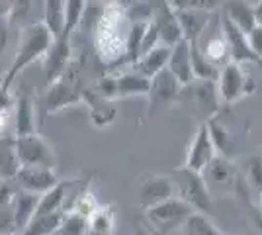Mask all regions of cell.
Wrapping results in <instances>:
<instances>
[{
    "instance_id": "obj_1",
    "label": "cell",
    "mask_w": 262,
    "mask_h": 235,
    "mask_svg": "<svg viewBox=\"0 0 262 235\" xmlns=\"http://www.w3.org/2000/svg\"><path fill=\"white\" fill-rule=\"evenodd\" d=\"M129 28L131 24L125 18L123 4L108 2L100 14V18L96 20V28H94V47H96V53L102 63L112 65V67H120L121 59L125 55Z\"/></svg>"
},
{
    "instance_id": "obj_2",
    "label": "cell",
    "mask_w": 262,
    "mask_h": 235,
    "mask_svg": "<svg viewBox=\"0 0 262 235\" xmlns=\"http://www.w3.org/2000/svg\"><path fill=\"white\" fill-rule=\"evenodd\" d=\"M53 41L55 37L49 34V30L41 22L26 26L22 35H20V44H18V49H16V55L12 59L8 71L4 73L2 80H0V87L12 90L14 80L22 75L24 69H28L39 59H45Z\"/></svg>"
},
{
    "instance_id": "obj_3",
    "label": "cell",
    "mask_w": 262,
    "mask_h": 235,
    "mask_svg": "<svg viewBox=\"0 0 262 235\" xmlns=\"http://www.w3.org/2000/svg\"><path fill=\"white\" fill-rule=\"evenodd\" d=\"M178 104L184 106V110L200 123H209L215 120V114L219 112V90L217 82L213 80H192L190 84L182 87Z\"/></svg>"
},
{
    "instance_id": "obj_4",
    "label": "cell",
    "mask_w": 262,
    "mask_h": 235,
    "mask_svg": "<svg viewBox=\"0 0 262 235\" xmlns=\"http://www.w3.org/2000/svg\"><path fill=\"white\" fill-rule=\"evenodd\" d=\"M168 177L174 184V192L178 200L188 204L196 213H204V216L211 213V210H213V196H211L202 173L190 170V168H186L182 165V167L174 168Z\"/></svg>"
},
{
    "instance_id": "obj_5",
    "label": "cell",
    "mask_w": 262,
    "mask_h": 235,
    "mask_svg": "<svg viewBox=\"0 0 262 235\" xmlns=\"http://www.w3.org/2000/svg\"><path fill=\"white\" fill-rule=\"evenodd\" d=\"M192 213L196 212L174 196L151 210H145L143 218H145L147 229L153 235H170L174 229H182Z\"/></svg>"
},
{
    "instance_id": "obj_6",
    "label": "cell",
    "mask_w": 262,
    "mask_h": 235,
    "mask_svg": "<svg viewBox=\"0 0 262 235\" xmlns=\"http://www.w3.org/2000/svg\"><path fill=\"white\" fill-rule=\"evenodd\" d=\"M14 143L22 167H43L53 170L57 168V153L43 135L33 134L26 137H14Z\"/></svg>"
},
{
    "instance_id": "obj_7",
    "label": "cell",
    "mask_w": 262,
    "mask_h": 235,
    "mask_svg": "<svg viewBox=\"0 0 262 235\" xmlns=\"http://www.w3.org/2000/svg\"><path fill=\"white\" fill-rule=\"evenodd\" d=\"M256 89V82L252 77L243 69V65L229 63L219 71L217 78V90L219 98L223 104H237L245 96L252 94Z\"/></svg>"
},
{
    "instance_id": "obj_8",
    "label": "cell",
    "mask_w": 262,
    "mask_h": 235,
    "mask_svg": "<svg viewBox=\"0 0 262 235\" xmlns=\"http://www.w3.org/2000/svg\"><path fill=\"white\" fill-rule=\"evenodd\" d=\"M217 155L219 151L213 143V139H211V135H209L208 123H200L190 145H188L184 167L190 168V170H196V173H204Z\"/></svg>"
},
{
    "instance_id": "obj_9",
    "label": "cell",
    "mask_w": 262,
    "mask_h": 235,
    "mask_svg": "<svg viewBox=\"0 0 262 235\" xmlns=\"http://www.w3.org/2000/svg\"><path fill=\"white\" fill-rule=\"evenodd\" d=\"M174 184L164 175H145L137 184V204L143 212L174 198Z\"/></svg>"
},
{
    "instance_id": "obj_10",
    "label": "cell",
    "mask_w": 262,
    "mask_h": 235,
    "mask_svg": "<svg viewBox=\"0 0 262 235\" xmlns=\"http://www.w3.org/2000/svg\"><path fill=\"white\" fill-rule=\"evenodd\" d=\"M84 100V92L78 89L77 82L73 78L65 75L53 82L51 87H47V92L43 96V112L45 114H55L65 110L73 104Z\"/></svg>"
},
{
    "instance_id": "obj_11",
    "label": "cell",
    "mask_w": 262,
    "mask_h": 235,
    "mask_svg": "<svg viewBox=\"0 0 262 235\" xmlns=\"http://www.w3.org/2000/svg\"><path fill=\"white\" fill-rule=\"evenodd\" d=\"M16 190L30 192L43 196L45 192H49L53 186L59 184V177L53 168L43 167H22L18 170V175L10 182Z\"/></svg>"
},
{
    "instance_id": "obj_12",
    "label": "cell",
    "mask_w": 262,
    "mask_h": 235,
    "mask_svg": "<svg viewBox=\"0 0 262 235\" xmlns=\"http://www.w3.org/2000/svg\"><path fill=\"white\" fill-rule=\"evenodd\" d=\"M151 22L159 32L161 44L166 45V47H174L176 44H180L184 39V34H182V28H180L172 2H153Z\"/></svg>"
},
{
    "instance_id": "obj_13",
    "label": "cell",
    "mask_w": 262,
    "mask_h": 235,
    "mask_svg": "<svg viewBox=\"0 0 262 235\" xmlns=\"http://www.w3.org/2000/svg\"><path fill=\"white\" fill-rule=\"evenodd\" d=\"M71 55H73V47H71V37H59L55 39L51 49L47 51L43 59V80L47 87H51L59 78H63L71 65Z\"/></svg>"
},
{
    "instance_id": "obj_14",
    "label": "cell",
    "mask_w": 262,
    "mask_h": 235,
    "mask_svg": "<svg viewBox=\"0 0 262 235\" xmlns=\"http://www.w3.org/2000/svg\"><path fill=\"white\" fill-rule=\"evenodd\" d=\"M182 84L176 80L166 69L151 78V90H149V116L159 108H166L168 104L178 102Z\"/></svg>"
},
{
    "instance_id": "obj_15",
    "label": "cell",
    "mask_w": 262,
    "mask_h": 235,
    "mask_svg": "<svg viewBox=\"0 0 262 235\" xmlns=\"http://www.w3.org/2000/svg\"><path fill=\"white\" fill-rule=\"evenodd\" d=\"M219 30L227 41V47H229V55H231V63H237V65H243V63H258V59L252 53L251 45H249V37L247 34H243L237 26L221 16L219 20Z\"/></svg>"
},
{
    "instance_id": "obj_16",
    "label": "cell",
    "mask_w": 262,
    "mask_h": 235,
    "mask_svg": "<svg viewBox=\"0 0 262 235\" xmlns=\"http://www.w3.org/2000/svg\"><path fill=\"white\" fill-rule=\"evenodd\" d=\"M202 175L206 179L209 192L213 190V186H215V190H231L237 184V168L225 155L215 157Z\"/></svg>"
},
{
    "instance_id": "obj_17",
    "label": "cell",
    "mask_w": 262,
    "mask_h": 235,
    "mask_svg": "<svg viewBox=\"0 0 262 235\" xmlns=\"http://www.w3.org/2000/svg\"><path fill=\"white\" fill-rule=\"evenodd\" d=\"M166 71L182 84H190L192 80H196L194 71H192V59H190V45L186 39H182L180 44H176L170 49V59H168V67Z\"/></svg>"
},
{
    "instance_id": "obj_18",
    "label": "cell",
    "mask_w": 262,
    "mask_h": 235,
    "mask_svg": "<svg viewBox=\"0 0 262 235\" xmlns=\"http://www.w3.org/2000/svg\"><path fill=\"white\" fill-rule=\"evenodd\" d=\"M14 137H26V135L37 134V125H35V104L30 96L20 94L16 96L14 104Z\"/></svg>"
},
{
    "instance_id": "obj_19",
    "label": "cell",
    "mask_w": 262,
    "mask_h": 235,
    "mask_svg": "<svg viewBox=\"0 0 262 235\" xmlns=\"http://www.w3.org/2000/svg\"><path fill=\"white\" fill-rule=\"evenodd\" d=\"M39 198L41 196H37V194H30V192L16 190L14 188V222H16V233L24 231L35 220Z\"/></svg>"
},
{
    "instance_id": "obj_20",
    "label": "cell",
    "mask_w": 262,
    "mask_h": 235,
    "mask_svg": "<svg viewBox=\"0 0 262 235\" xmlns=\"http://www.w3.org/2000/svg\"><path fill=\"white\" fill-rule=\"evenodd\" d=\"M223 6V16L229 20L233 26H237L243 34H251L256 28V20H254V6L243 0H233V2H225Z\"/></svg>"
},
{
    "instance_id": "obj_21",
    "label": "cell",
    "mask_w": 262,
    "mask_h": 235,
    "mask_svg": "<svg viewBox=\"0 0 262 235\" xmlns=\"http://www.w3.org/2000/svg\"><path fill=\"white\" fill-rule=\"evenodd\" d=\"M170 49L172 47H166V45H159L157 49H153L151 53L143 55L135 65H133V71L139 73L143 77L153 78L157 77L159 73H163L164 69L168 67V59H170Z\"/></svg>"
},
{
    "instance_id": "obj_22",
    "label": "cell",
    "mask_w": 262,
    "mask_h": 235,
    "mask_svg": "<svg viewBox=\"0 0 262 235\" xmlns=\"http://www.w3.org/2000/svg\"><path fill=\"white\" fill-rule=\"evenodd\" d=\"M69 188H71V180H59L57 186H53L49 192H45L43 196L39 198V206H37L35 218L53 216V213H65L63 210H65Z\"/></svg>"
},
{
    "instance_id": "obj_23",
    "label": "cell",
    "mask_w": 262,
    "mask_h": 235,
    "mask_svg": "<svg viewBox=\"0 0 262 235\" xmlns=\"http://www.w3.org/2000/svg\"><path fill=\"white\" fill-rule=\"evenodd\" d=\"M20 168L22 165L16 155L14 135H2L0 137V182H12Z\"/></svg>"
},
{
    "instance_id": "obj_24",
    "label": "cell",
    "mask_w": 262,
    "mask_h": 235,
    "mask_svg": "<svg viewBox=\"0 0 262 235\" xmlns=\"http://www.w3.org/2000/svg\"><path fill=\"white\" fill-rule=\"evenodd\" d=\"M41 24L49 30L55 39L63 37L65 32V2L63 0H45L41 2Z\"/></svg>"
},
{
    "instance_id": "obj_25",
    "label": "cell",
    "mask_w": 262,
    "mask_h": 235,
    "mask_svg": "<svg viewBox=\"0 0 262 235\" xmlns=\"http://www.w3.org/2000/svg\"><path fill=\"white\" fill-rule=\"evenodd\" d=\"M151 78L135 73L133 69L118 75V98L125 96H149Z\"/></svg>"
},
{
    "instance_id": "obj_26",
    "label": "cell",
    "mask_w": 262,
    "mask_h": 235,
    "mask_svg": "<svg viewBox=\"0 0 262 235\" xmlns=\"http://www.w3.org/2000/svg\"><path fill=\"white\" fill-rule=\"evenodd\" d=\"M200 49H202L204 57L208 59L213 67L223 69L225 65L231 63L229 47H227V41H225V37L221 34V30H219L217 35H211L204 45L200 44Z\"/></svg>"
},
{
    "instance_id": "obj_27",
    "label": "cell",
    "mask_w": 262,
    "mask_h": 235,
    "mask_svg": "<svg viewBox=\"0 0 262 235\" xmlns=\"http://www.w3.org/2000/svg\"><path fill=\"white\" fill-rule=\"evenodd\" d=\"M114 227H116L114 206H100L98 210L88 218L84 235H114Z\"/></svg>"
},
{
    "instance_id": "obj_28",
    "label": "cell",
    "mask_w": 262,
    "mask_h": 235,
    "mask_svg": "<svg viewBox=\"0 0 262 235\" xmlns=\"http://www.w3.org/2000/svg\"><path fill=\"white\" fill-rule=\"evenodd\" d=\"M86 6H88V2H82V0H67L65 2V32H63V37H71L73 32L80 26L82 16L86 14Z\"/></svg>"
},
{
    "instance_id": "obj_29",
    "label": "cell",
    "mask_w": 262,
    "mask_h": 235,
    "mask_svg": "<svg viewBox=\"0 0 262 235\" xmlns=\"http://www.w3.org/2000/svg\"><path fill=\"white\" fill-rule=\"evenodd\" d=\"M182 235H223L215 225L211 224L208 216L204 213H192L190 220L182 227Z\"/></svg>"
},
{
    "instance_id": "obj_30",
    "label": "cell",
    "mask_w": 262,
    "mask_h": 235,
    "mask_svg": "<svg viewBox=\"0 0 262 235\" xmlns=\"http://www.w3.org/2000/svg\"><path fill=\"white\" fill-rule=\"evenodd\" d=\"M92 104V112H90V118H92V123L96 127H104V125H110L116 118V106L108 100H102L98 96L96 102H88Z\"/></svg>"
},
{
    "instance_id": "obj_31",
    "label": "cell",
    "mask_w": 262,
    "mask_h": 235,
    "mask_svg": "<svg viewBox=\"0 0 262 235\" xmlns=\"http://www.w3.org/2000/svg\"><path fill=\"white\" fill-rule=\"evenodd\" d=\"M86 225H88L86 218H82V216H78V213L69 212L63 216V220H61V224H59L55 233L57 235H84Z\"/></svg>"
},
{
    "instance_id": "obj_32",
    "label": "cell",
    "mask_w": 262,
    "mask_h": 235,
    "mask_svg": "<svg viewBox=\"0 0 262 235\" xmlns=\"http://www.w3.org/2000/svg\"><path fill=\"white\" fill-rule=\"evenodd\" d=\"M245 180H247V186L260 198V194H262V159L260 157H251V159L247 161Z\"/></svg>"
},
{
    "instance_id": "obj_33",
    "label": "cell",
    "mask_w": 262,
    "mask_h": 235,
    "mask_svg": "<svg viewBox=\"0 0 262 235\" xmlns=\"http://www.w3.org/2000/svg\"><path fill=\"white\" fill-rule=\"evenodd\" d=\"M96 90H98V96L102 100H118V75H112V73L102 75L96 80Z\"/></svg>"
},
{
    "instance_id": "obj_34",
    "label": "cell",
    "mask_w": 262,
    "mask_h": 235,
    "mask_svg": "<svg viewBox=\"0 0 262 235\" xmlns=\"http://www.w3.org/2000/svg\"><path fill=\"white\" fill-rule=\"evenodd\" d=\"M100 208V204L96 202V196L90 192V188H88L86 192H82L80 196H78V200L73 204V208H71V212L73 213H78V216H82V218H90L92 213L96 212ZM69 213V212H67Z\"/></svg>"
},
{
    "instance_id": "obj_35",
    "label": "cell",
    "mask_w": 262,
    "mask_h": 235,
    "mask_svg": "<svg viewBox=\"0 0 262 235\" xmlns=\"http://www.w3.org/2000/svg\"><path fill=\"white\" fill-rule=\"evenodd\" d=\"M208 130H209L211 139H213V143L217 147L219 155H223L225 147L229 143V132H227V127L221 122H217V120H211V122L208 123Z\"/></svg>"
},
{
    "instance_id": "obj_36",
    "label": "cell",
    "mask_w": 262,
    "mask_h": 235,
    "mask_svg": "<svg viewBox=\"0 0 262 235\" xmlns=\"http://www.w3.org/2000/svg\"><path fill=\"white\" fill-rule=\"evenodd\" d=\"M247 37H249V45H251L254 57L262 61V26H256Z\"/></svg>"
},
{
    "instance_id": "obj_37",
    "label": "cell",
    "mask_w": 262,
    "mask_h": 235,
    "mask_svg": "<svg viewBox=\"0 0 262 235\" xmlns=\"http://www.w3.org/2000/svg\"><path fill=\"white\" fill-rule=\"evenodd\" d=\"M14 104H16V98L12 90L0 87V112H14Z\"/></svg>"
},
{
    "instance_id": "obj_38",
    "label": "cell",
    "mask_w": 262,
    "mask_h": 235,
    "mask_svg": "<svg viewBox=\"0 0 262 235\" xmlns=\"http://www.w3.org/2000/svg\"><path fill=\"white\" fill-rule=\"evenodd\" d=\"M254 6V20H256V26H262V0L252 4Z\"/></svg>"
},
{
    "instance_id": "obj_39",
    "label": "cell",
    "mask_w": 262,
    "mask_h": 235,
    "mask_svg": "<svg viewBox=\"0 0 262 235\" xmlns=\"http://www.w3.org/2000/svg\"><path fill=\"white\" fill-rule=\"evenodd\" d=\"M131 235H153V233L147 229V225L135 224V227H133V233H131Z\"/></svg>"
},
{
    "instance_id": "obj_40",
    "label": "cell",
    "mask_w": 262,
    "mask_h": 235,
    "mask_svg": "<svg viewBox=\"0 0 262 235\" xmlns=\"http://www.w3.org/2000/svg\"><path fill=\"white\" fill-rule=\"evenodd\" d=\"M252 218H254V224H256V227L262 231V213H260V210H252Z\"/></svg>"
},
{
    "instance_id": "obj_41",
    "label": "cell",
    "mask_w": 262,
    "mask_h": 235,
    "mask_svg": "<svg viewBox=\"0 0 262 235\" xmlns=\"http://www.w3.org/2000/svg\"><path fill=\"white\" fill-rule=\"evenodd\" d=\"M258 200H260V213H262V194H260V198H258Z\"/></svg>"
},
{
    "instance_id": "obj_42",
    "label": "cell",
    "mask_w": 262,
    "mask_h": 235,
    "mask_svg": "<svg viewBox=\"0 0 262 235\" xmlns=\"http://www.w3.org/2000/svg\"><path fill=\"white\" fill-rule=\"evenodd\" d=\"M256 65H258V67H260V69H262V61H258V63H256Z\"/></svg>"
},
{
    "instance_id": "obj_43",
    "label": "cell",
    "mask_w": 262,
    "mask_h": 235,
    "mask_svg": "<svg viewBox=\"0 0 262 235\" xmlns=\"http://www.w3.org/2000/svg\"><path fill=\"white\" fill-rule=\"evenodd\" d=\"M51 235H57V233H51Z\"/></svg>"
}]
</instances>
